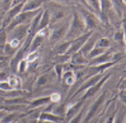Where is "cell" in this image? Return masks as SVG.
<instances>
[{
	"label": "cell",
	"mask_w": 126,
	"mask_h": 123,
	"mask_svg": "<svg viewBox=\"0 0 126 123\" xmlns=\"http://www.w3.org/2000/svg\"><path fill=\"white\" fill-rule=\"evenodd\" d=\"M50 80V76L48 74H43L38 78V80L36 81V84L38 86H42L45 84Z\"/></svg>",
	"instance_id": "27"
},
{
	"label": "cell",
	"mask_w": 126,
	"mask_h": 123,
	"mask_svg": "<svg viewBox=\"0 0 126 123\" xmlns=\"http://www.w3.org/2000/svg\"><path fill=\"white\" fill-rule=\"evenodd\" d=\"M37 57V52L36 51H31V53L27 57V62H33Z\"/></svg>",
	"instance_id": "32"
},
{
	"label": "cell",
	"mask_w": 126,
	"mask_h": 123,
	"mask_svg": "<svg viewBox=\"0 0 126 123\" xmlns=\"http://www.w3.org/2000/svg\"><path fill=\"white\" fill-rule=\"evenodd\" d=\"M119 99H121L122 102L126 105V89L121 90V91L119 92Z\"/></svg>",
	"instance_id": "33"
},
{
	"label": "cell",
	"mask_w": 126,
	"mask_h": 123,
	"mask_svg": "<svg viewBox=\"0 0 126 123\" xmlns=\"http://www.w3.org/2000/svg\"><path fill=\"white\" fill-rule=\"evenodd\" d=\"M43 3L44 0H27L22 8V12H28V11H35L41 9V7Z\"/></svg>",
	"instance_id": "12"
},
{
	"label": "cell",
	"mask_w": 126,
	"mask_h": 123,
	"mask_svg": "<svg viewBox=\"0 0 126 123\" xmlns=\"http://www.w3.org/2000/svg\"><path fill=\"white\" fill-rule=\"evenodd\" d=\"M20 123H28L26 122V120H25V119H22V120H21V122H20Z\"/></svg>",
	"instance_id": "45"
},
{
	"label": "cell",
	"mask_w": 126,
	"mask_h": 123,
	"mask_svg": "<svg viewBox=\"0 0 126 123\" xmlns=\"http://www.w3.org/2000/svg\"><path fill=\"white\" fill-rule=\"evenodd\" d=\"M87 5L92 7L93 9L100 10L101 9V1L100 0H86Z\"/></svg>",
	"instance_id": "25"
},
{
	"label": "cell",
	"mask_w": 126,
	"mask_h": 123,
	"mask_svg": "<svg viewBox=\"0 0 126 123\" xmlns=\"http://www.w3.org/2000/svg\"><path fill=\"white\" fill-rule=\"evenodd\" d=\"M80 1L82 3H84V4L86 5V6H88V5H87V3H86V0H80Z\"/></svg>",
	"instance_id": "44"
},
{
	"label": "cell",
	"mask_w": 126,
	"mask_h": 123,
	"mask_svg": "<svg viewBox=\"0 0 126 123\" xmlns=\"http://www.w3.org/2000/svg\"><path fill=\"white\" fill-rule=\"evenodd\" d=\"M1 26H2V25H1V22H0V27H1Z\"/></svg>",
	"instance_id": "48"
},
{
	"label": "cell",
	"mask_w": 126,
	"mask_h": 123,
	"mask_svg": "<svg viewBox=\"0 0 126 123\" xmlns=\"http://www.w3.org/2000/svg\"><path fill=\"white\" fill-rule=\"evenodd\" d=\"M50 24V14L48 13L47 9H45V10L42 12V14L41 16L40 19V22H39V25H38V30H43V29L47 28V26Z\"/></svg>",
	"instance_id": "16"
},
{
	"label": "cell",
	"mask_w": 126,
	"mask_h": 123,
	"mask_svg": "<svg viewBox=\"0 0 126 123\" xmlns=\"http://www.w3.org/2000/svg\"><path fill=\"white\" fill-rule=\"evenodd\" d=\"M4 103L10 105H30V101H27L26 99L23 97H14L12 99H6Z\"/></svg>",
	"instance_id": "18"
},
{
	"label": "cell",
	"mask_w": 126,
	"mask_h": 123,
	"mask_svg": "<svg viewBox=\"0 0 126 123\" xmlns=\"http://www.w3.org/2000/svg\"><path fill=\"white\" fill-rule=\"evenodd\" d=\"M109 77H110V74H106V75H104L102 78H101L100 81L98 82L97 84H96L95 85H93L92 87H91V88H89L88 89H86V94H85L84 96L81 98V99H83V100H86V99H89V98L92 97L93 95H96V94L97 93L98 90H99L102 87L103 84H105L107 80L109 78Z\"/></svg>",
	"instance_id": "11"
},
{
	"label": "cell",
	"mask_w": 126,
	"mask_h": 123,
	"mask_svg": "<svg viewBox=\"0 0 126 123\" xmlns=\"http://www.w3.org/2000/svg\"><path fill=\"white\" fill-rule=\"evenodd\" d=\"M30 25H20L15 26L10 31H9L8 35V41L10 40H16L22 43V41H25L28 35ZM23 44V43H22Z\"/></svg>",
	"instance_id": "4"
},
{
	"label": "cell",
	"mask_w": 126,
	"mask_h": 123,
	"mask_svg": "<svg viewBox=\"0 0 126 123\" xmlns=\"http://www.w3.org/2000/svg\"><path fill=\"white\" fill-rule=\"evenodd\" d=\"M7 79H8V77L6 73L3 72V71H0V82L7 81Z\"/></svg>",
	"instance_id": "36"
},
{
	"label": "cell",
	"mask_w": 126,
	"mask_h": 123,
	"mask_svg": "<svg viewBox=\"0 0 126 123\" xmlns=\"http://www.w3.org/2000/svg\"><path fill=\"white\" fill-rule=\"evenodd\" d=\"M25 3H26V2L21 3L18 5H15V6H14V7H11L10 9L5 13L4 18H3V23H2V25H3V27L6 28L7 26L11 23V21H12L14 19H15V17L22 11V8L24 6Z\"/></svg>",
	"instance_id": "7"
},
{
	"label": "cell",
	"mask_w": 126,
	"mask_h": 123,
	"mask_svg": "<svg viewBox=\"0 0 126 123\" xmlns=\"http://www.w3.org/2000/svg\"><path fill=\"white\" fill-rule=\"evenodd\" d=\"M83 102H84V100H83V99H81V100L78 101V102L74 104V105H71L70 106H69V108L66 110V112H65V116H66V118L68 119V120H69V119L72 118V117H74L75 115L77 114L79 109H80L81 107V105H83Z\"/></svg>",
	"instance_id": "15"
},
{
	"label": "cell",
	"mask_w": 126,
	"mask_h": 123,
	"mask_svg": "<svg viewBox=\"0 0 126 123\" xmlns=\"http://www.w3.org/2000/svg\"><path fill=\"white\" fill-rule=\"evenodd\" d=\"M63 67L62 64H58L57 66L55 67V70L56 73H57V75L59 77V79H61V77L63 75Z\"/></svg>",
	"instance_id": "31"
},
{
	"label": "cell",
	"mask_w": 126,
	"mask_h": 123,
	"mask_svg": "<svg viewBox=\"0 0 126 123\" xmlns=\"http://www.w3.org/2000/svg\"><path fill=\"white\" fill-rule=\"evenodd\" d=\"M92 31L88 32V33L82 35V36L77 37L76 39L73 40V41H71L70 47H69V51H67V53L65 55H69V53L72 54V53H75V52H77V51H80L81 48H82L83 46L86 44V42L87 41V40L89 39V37L92 36Z\"/></svg>",
	"instance_id": "6"
},
{
	"label": "cell",
	"mask_w": 126,
	"mask_h": 123,
	"mask_svg": "<svg viewBox=\"0 0 126 123\" xmlns=\"http://www.w3.org/2000/svg\"><path fill=\"white\" fill-rule=\"evenodd\" d=\"M86 29V25H85V22L81 15L77 14V13H75L70 25H69V30L65 36V38L69 39V41L76 39L77 37L85 34Z\"/></svg>",
	"instance_id": "1"
},
{
	"label": "cell",
	"mask_w": 126,
	"mask_h": 123,
	"mask_svg": "<svg viewBox=\"0 0 126 123\" xmlns=\"http://www.w3.org/2000/svg\"><path fill=\"white\" fill-rule=\"evenodd\" d=\"M27 0H14L13 3H12V7L15 6V5H18L21 3H24V2H26Z\"/></svg>",
	"instance_id": "39"
},
{
	"label": "cell",
	"mask_w": 126,
	"mask_h": 123,
	"mask_svg": "<svg viewBox=\"0 0 126 123\" xmlns=\"http://www.w3.org/2000/svg\"><path fill=\"white\" fill-rule=\"evenodd\" d=\"M7 60V57H0V62Z\"/></svg>",
	"instance_id": "43"
},
{
	"label": "cell",
	"mask_w": 126,
	"mask_h": 123,
	"mask_svg": "<svg viewBox=\"0 0 126 123\" xmlns=\"http://www.w3.org/2000/svg\"><path fill=\"white\" fill-rule=\"evenodd\" d=\"M70 21L65 22H59L58 24L54 25L53 27L51 29L49 32V40L51 41H59L62 38L65 37L68 30L69 28Z\"/></svg>",
	"instance_id": "3"
},
{
	"label": "cell",
	"mask_w": 126,
	"mask_h": 123,
	"mask_svg": "<svg viewBox=\"0 0 126 123\" xmlns=\"http://www.w3.org/2000/svg\"><path fill=\"white\" fill-rule=\"evenodd\" d=\"M113 58V56L108 53H103V54L98 56L92 59V62H91V65L92 66H99V65L104 64V63L111 62V59Z\"/></svg>",
	"instance_id": "14"
},
{
	"label": "cell",
	"mask_w": 126,
	"mask_h": 123,
	"mask_svg": "<svg viewBox=\"0 0 126 123\" xmlns=\"http://www.w3.org/2000/svg\"><path fill=\"white\" fill-rule=\"evenodd\" d=\"M125 3H126V0H125Z\"/></svg>",
	"instance_id": "49"
},
{
	"label": "cell",
	"mask_w": 126,
	"mask_h": 123,
	"mask_svg": "<svg viewBox=\"0 0 126 123\" xmlns=\"http://www.w3.org/2000/svg\"><path fill=\"white\" fill-rule=\"evenodd\" d=\"M8 42V34L6 29L3 25L0 27V53L4 52V48Z\"/></svg>",
	"instance_id": "17"
},
{
	"label": "cell",
	"mask_w": 126,
	"mask_h": 123,
	"mask_svg": "<svg viewBox=\"0 0 126 123\" xmlns=\"http://www.w3.org/2000/svg\"><path fill=\"white\" fill-rule=\"evenodd\" d=\"M42 9H38V10L35 11H28V12H21L15 17L14 20L11 21V23L7 26L6 31H10L12 29H14L15 26L20 25H29L32 22L34 18L36 16Z\"/></svg>",
	"instance_id": "2"
},
{
	"label": "cell",
	"mask_w": 126,
	"mask_h": 123,
	"mask_svg": "<svg viewBox=\"0 0 126 123\" xmlns=\"http://www.w3.org/2000/svg\"><path fill=\"white\" fill-rule=\"evenodd\" d=\"M83 112H84V110H81L79 113H77L75 116L71 118V120L69 121V123H80V121H81V118H82V116H83Z\"/></svg>",
	"instance_id": "29"
},
{
	"label": "cell",
	"mask_w": 126,
	"mask_h": 123,
	"mask_svg": "<svg viewBox=\"0 0 126 123\" xmlns=\"http://www.w3.org/2000/svg\"><path fill=\"white\" fill-rule=\"evenodd\" d=\"M71 41H66L59 43L56 47V51L59 54H66L67 51H69V47L71 45Z\"/></svg>",
	"instance_id": "20"
},
{
	"label": "cell",
	"mask_w": 126,
	"mask_h": 123,
	"mask_svg": "<svg viewBox=\"0 0 126 123\" xmlns=\"http://www.w3.org/2000/svg\"><path fill=\"white\" fill-rule=\"evenodd\" d=\"M50 98H51L52 102H58L60 99V95L59 94H53V95L50 96Z\"/></svg>",
	"instance_id": "35"
},
{
	"label": "cell",
	"mask_w": 126,
	"mask_h": 123,
	"mask_svg": "<svg viewBox=\"0 0 126 123\" xmlns=\"http://www.w3.org/2000/svg\"><path fill=\"white\" fill-rule=\"evenodd\" d=\"M124 39L125 41V45H126V20L124 21Z\"/></svg>",
	"instance_id": "40"
},
{
	"label": "cell",
	"mask_w": 126,
	"mask_h": 123,
	"mask_svg": "<svg viewBox=\"0 0 126 123\" xmlns=\"http://www.w3.org/2000/svg\"><path fill=\"white\" fill-rule=\"evenodd\" d=\"M27 68V61L26 60H21L18 64V67H17V69L19 70L20 73H23L26 70Z\"/></svg>",
	"instance_id": "30"
},
{
	"label": "cell",
	"mask_w": 126,
	"mask_h": 123,
	"mask_svg": "<svg viewBox=\"0 0 126 123\" xmlns=\"http://www.w3.org/2000/svg\"><path fill=\"white\" fill-rule=\"evenodd\" d=\"M71 62L72 63L75 65H78V66H80V65H83V64H86L88 62V61L86 60V58L84 57V55L80 52V51L75 52L74 56L71 58Z\"/></svg>",
	"instance_id": "19"
},
{
	"label": "cell",
	"mask_w": 126,
	"mask_h": 123,
	"mask_svg": "<svg viewBox=\"0 0 126 123\" xmlns=\"http://www.w3.org/2000/svg\"><path fill=\"white\" fill-rule=\"evenodd\" d=\"M7 82L9 83V84L11 86L13 89H18V88L20 86V82L18 78L15 76H10L8 78Z\"/></svg>",
	"instance_id": "23"
},
{
	"label": "cell",
	"mask_w": 126,
	"mask_h": 123,
	"mask_svg": "<svg viewBox=\"0 0 126 123\" xmlns=\"http://www.w3.org/2000/svg\"><path fill=\"white\" fill-rule=\"evenodd\" d=\"M56 1V0H55ZM57 1H68V0H57Z\"/></svg>",
	"instance_id": "46"
},
{
	"label": "cell",
	"mask_w": 126,
	"mask_h": 123,
	"mask_svg": "<svg viewBox=\"0 0 126 123\" xmlns=\"http://www.w3.org/2000/svg\"><path fill=\"white\" fill-rule=\"evenodd\" d=\"M52 6L50 9H47L50 14V24L51 23L57 22L62 18H64L66 12L63 8L56 3H51Z\"/></svg>",
	"instance_id": "8"
},
{
	"label": "cell",
	"mask_w": 126,
	"mask_h": 123,
	"mask_svg": "<svg viewBox=\"0 0 126 123\" xmlns=\"http://www.w3.org/2000/svg\"><path fill=\"white\" fill-rule=\"evenodd\" d=\"M125 112L123 108L119 109L118 111V113L115 114V117H114L113 123H124V120H125Z\"/></svg>",
	"instance_id": "24"
},
{
	"label": "cell",
	"mask_w": 126,
	"mask_h": 123,
	"mask_svg": "<svg viewBox=\"0 0 126 123\" xmlns=\"http://www.w3.org/2000/svg\"><path fill=\"white\" fill-rule=\"evenodd\" d=\"M3 117L0 116V122H1V121H2V119H3Z\"/></svg>",
	"instance_id": "47"
},
{
	"label": "cell",
	"mask_w": 126,
	"mask_h": 123,
	"mask_svg": "<svg viewBox=\"0 0 126 123\" xmlns=\"http://www.w3.org/2000/svg\"><path fill=\"white\" fill-rule=\"evenodd\" d=\"M115 40H118V41H122V40L124 39V32H117V33L115 34Z\"/></svg>",
	"instance_id": "37"
},
{
	"label": "cell",
	"mask_w": 126,
	"mask_h": 123,
	"mask_svg": "<svg viewBox=\"0 0 126 123\" xmlns=\"http://www.w3.org/2000/svg\"><path fill=\"white\" fill-rule=\"evenodd\" d=\"M103 76H104V74H95V75H92V77H90V78H88L86 81H85L84 84H82L80 87L78 88V89L75 91L74 96L77 95L78 94L83 92L84 90L88 89L89 88L92 87L93 85H95L96 84H97V83L100 81L101 78H102Z\"/></svg>",
	"instance_id": "9"
},
{
	"label": "cell",
	"mask_w": 126,
	"mask_h": 123,
	"mask_svg": "<svg viewBox=\"0 0 126 123\" xmlns=\"http://www.w3.org/2000/svg\"><path fill=\"white\" fill-rule=\"evenodd\" d=\"M110 46V41L108 38H102L99 40L98 43L96 44L97 47H102V48H107Z\"/></svg>",
	"instance_id": "28"
},
{
	"label": "cell",
	"mask_w": 126,
	"mask_h": 123,
	"mask_svg": "<svg viewBox=\"0 0 126 123\" xmlns=\"http://www.w3.org/2000/svg\"><path fill=\"white\" fill-rule=\"evenodd\" d=\"M118 89H119V91L126 89V78H124V79H122L121 81H120V83L119 84V86H118Z\"/></svg>",
	"instance_id": "34"
},
{
	"label": "cell",
	"mask_w": 126,
	"mask_h": 123,
	"mask_svg": "<svg viewBox=\"0 0 126 123\" xmlns=\"http://www.w3.org/2000/svg\"><path fill=\"white\" fill-rule=\"evenodd\" d=\"M115 114L116 112H114L112 116H110L109 117H108V119L106 120V122L104 123H113V121H114V117H115Z\"/></svg>",
	"instance_id": "38"
},
{
	"label": "cell",
	"mask_w": 126,
	"mask_h": 123,
	"mask_svg": "<svg viewBox=\"0 0 126 123\" xmlns=\"http://www.w3.org/2000/svg\"><path fill=\"white\" fill-rule=\"evenodd\" d=\"M50 101H51L50 96H46V97L38 98V99H36L32 101H30V105L32 107H38L46 105V104H48Z\"/></svg>",
	"instance_id": "21"
},
{
	"label": "cell",
	"mask_w": 126,
	"mask_h": 123,
	"mask_svg": "<svg viewBox=\"0 0 126 123\" xmlns=\"http://www.w3.org/2000/svg\"><path fill=\"white\" fill-rule=\"evenodd\" d=\"M98 122V119H96V118H95L94 120H92V121H90L88 123H97Z\"/></svg>",
	"instance_id": "42"
},
{
	"label": "cell",
	"mask_w": 126,
	"mask_h": 123,
	"mask_svg": "<svg viewBox=\"0 0 126 123\" xmlns=\"http://www.w3.org/2000/svg\"><path fill=\"white\" fill-rule=\"evenodd\" d=\"M14 0H3V3H2V11H3V14H5L11 7H12Z\"/></svg>",
	"instance_id": "26"
},
{
	"label": "cell",
	"mask_w": 126,
	"mask_h": 123,
	"mask_svg": "<svg viewBox=\"0 0 126 123\" xmlns=\"http://www.w3.org/2000/svg\"><path fill=\"white\" fill-rule=\"evenodd\" d=\"M103 53H105V48L96 47V48H93L92 51L87 54V57L93 59V58H95V57H98V56L103 54Z\"/></svg>",
	"instance_id": "22"
},
{
	"label": "cell",
	"mask_w": 126,
	"mask_h": 123,
	"mask_svg": "<svg viewBox=\"0 0 126 123\" xmlns=\"http://www.w3.org/2000/svg\"><path fill=\"white\" fill-rule=\"evenodd\" d=\"M7 66V63H6V60L5 61H1L0 62V71L2 70L3 68H5V67Z\"/></svg>",
	"instance_id": "41"
},
{
	"label": "cell",
	"mask_w": 126,
	"mask_h": 123,
	"mask_svg": "<svg viewBox=\"0 0 126 123\" xmlns=\"http://www.w3.org/2000/svg\"><path fill=\"white\" fill-rule=\"evenodd\" d=\"M80 14L87 30H92V29L96 27L98 23V20L94 14H92L91 12H89L86 9H81Z\"/></svg>",
	"instance_id": "10"
},
{
	"label": "cell",
	"mask_w": 126,
	"mask_h": 123,
	"mask_svg": "<svg viewBox=\"0 0 126 123\" xmlns=\"http://www.w3.org/2000/svg\"><path fill=\"white\" fill-rule=\"evenodd\" d=\"M39 121H43V122H50L53 123H59L62 121H63V117L61 116L54 114L52 112H43L39 116L38 118Z\"/></svg>",
	"instance_id": "13"
},
{
	"label": "cell",
	"mask_w": 126,
	"mask_h": 123,
	"mask_svg": "<svg viewBox=\"0 0 126 123\" xmlns=\"http://www.w3.org/2000/svg\"><path fill=\"white\" fill-rule=\"evenodd\" d=\"M106 96H107L106 92H102V93L99 95V97L94 101V103L92 104V107L90 108V110L88 111V112L86 113V116H85L84 123H88L90 121L92 120L93 117L95 116V115L96 114V112L99 111V109L102 105V104L105 102Z\"/></svg>",
	"instance_id": "5"
}]
</instances>
